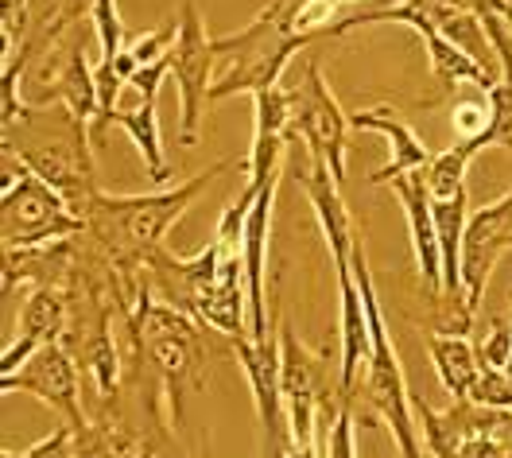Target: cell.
Returning <instances> with one entry per match:
<instances>
[{"label":"cell","instance_id":"cell-11","mask_svg":"<svg viewBox=\"0 0 512 458\" xmlns=\"http://www.w3.org/2000/svg\"><path fill=\"white\" fill-rule=\"evenodd\" d=\"M392 195L404 210L408 222V237H412V253H416V268L423 276V288L431 295H443V249H439V229H435V206H431V191L423 171H408L400 179L388 183Z\"/></svg>","mask_w":512,"mask_h":458},{"label":"cell","instance_id":"cell-21","mask_svg":"<svg viewBox=\"0 0 512 458\" xmlns=\"http://www.w3.org/2000/svg\"><path fill=\"white\" fill-rule=\"evenodd\" d=\"M357 427H361V416L346 400H338V408L330 412V424L322 427L326 458H357Z\"/></svg>","mask_w":512,"mask_h":458},{"label":"cell","instance_id":"cell-14","mask_svg":"<svg viewBox=\"0 0 512 458\" xmlns=\"http://www.w3.org/2000/svg\"><path fill=\"white\" fill-rule=\"evenodd\" d=\"M353 129H365V132H377L388 140V164L377 167L373 175H369V183L373 187H381V183H392V179H400V175H408V171H423V167L431 164V152L423 148V140L416 136L412 125H404L400 117H396V109L392 105H377V109H361V113H353L350 117Z\"/></svg>","mask_w":512,"mask_h":458},{"label":"cell","instance_id":"cell-3","mask_svg":"<svg viewBox=\"0 0 512 458\" xmlns=\"http://www.w3.org/2000/svg\"><path fill=\"white\" fill-rule=\"evenodd\" d=\"M299 0H268L241 32L214 35V86L210 101L260 94L284 82L288 63L315 43V35L295 28Z\"/></svg>","mask_w":512,"mask_h":458},{"label":"cell","instance_id":"cell-20","mask_svg":"<svg viewBox=\"0 0 512 458\" xmlns=\"http://www.w3.org/2000/svg\"><path fill=\"white\" fill-rule=\"evenodd\" d=\"M90 20H94V35L97 43H101V63L113 59V55H121V47L128 43V28L125 20H121L117 0H94Z\"/></svg>","mask_w":512,"mask_h":458},{"label":"cell","instance_id":"cell-19","mask_svg":"<svg viewBox=\"0 0 512 458\" xmlns=\"http://www.w3.org/2000/svg\"><path fill=\"white\" fill-rule=\"evenodd\" d=\"M136 447L140 443L132 439V431L117 416H101V420H90L82 431H74V451H78V458H125Z\"/></svg>","mask_w":512,"mask_h":458},{"label":"cell","instance_id":"cell-10","mask_svg":"<svg viewBox=\"0 0 512 458\" xmlns=\"http://www.w3.org/2000/svg\"><path fill=\"white\" fill-rule=\"evenodd\" d=\"M280 342H284V400H288V427L291 447H315V431L322 424V361L311 358V350L295 338L291 323H280Z\"/></svg>","mask_w":512,"mask_h":458},{"label":"cell","instance_id":"cell-13","mask_svg":"<svg viewBox=\"0 0 512 458\" xmlns=\"http://www.w3.org/2000/svg\"><path fill=\"white\" fill-rule=\"evenodd\" d=\"M66 323H70V307L59 288H32L24 307H20V330L12 338V346L0 358V377H12L24 361L39 354L51 342H63Z\"/></svg>","mask_w":512,"mask_h":458},{"label":"cell","instance_id":"cell-16","mask_svg":"<svg viewBox=\"0 0 512 458\" xmlns=\"http://www.w3.org/2000/svg\"><path fill=\"white\" fill-rule=\"evenodd\" d=\"M427 354L439 373V385L450 393V400H470L474 385L481 377V354L478 346L466 342V334H443L435 330L427 338Z\"/></svg>","mask_w":512,"mask_h":458},{"label":"cell","instance_id":"cell-2","mask_svg":"<svg viewBox=\"0 0 512 458\" xmlns=\"http://www.w3.org/2000/svg\"><path fill=\"white\" fill-rule=\"evenodd\" d=\"M0 129H4V156H16V164L32 167L82 218L90 198L101 191L94 164L97 144L90 125L78 121L66 105H28L20 121Z\"/></svg>","mask_w":512,"mask_h":458},{"label":"cell","instance_id":"cell-25","mask_svg":"<svg viewBox=\"0 0 512 458\" xmlns=\"http://www.w3.org/2000/svg\"><path fill=\"white\" fill-rule=\"evenodd\" d=\"M458 458H512V451H505L497 439H466L462 443V451H458Z\"/></svg>","mask_w":512,"mask_h":458},{"label":"cell","instance_id":"cell-6","mask_svg":"<svg viewBox=\"0 0 512 458\" xmlns=\"http://www.w3.org/2000/svg\"><path fill=\"white\" fill-rule=\"evenodd\" d=\"M291 136L303 140L307 156H315L334 175L338 187H346V140H350V117L334 98L326 70L319 59L303 63V78L291 90Z\"/></svg>","mask_w":512,"mask_h":458},{"label":"cell","instance_id":"cell-1","mask_svg":"<svg viewBox=\"0 0 512 458\" xmlns=\"http://www.w3.org/2000/svg\"><path fill=\"white\" fill-rule=\"evenodd\" d=\"M229 167H245V160H241V164L218 160L214 167L198 171L194 179L171 187V191L125 195V198L97 191V195L90 198V206L82 210V222H86V233L109 253V261L117 264L121 292H125V311H132V303H136V295H140V284H144V261L163 245L167 229L175 226V222L183 218V210H187L218 175H225Z\"/></svg>","mask_w":512,"mask_h":458},{"label":"cell","instance_id":"cell-15","mask_svg":"<svg viewBox=\"0 0 512 458\" xmlns=\"http://www.w3.org/2000/svg\"><path fill=\"white\" fill-rule=\"evenodd\" d=\"M78 261V233L32 249H4V288H63Z\"/></svg>","mask_w":512,"mask_h":458},{"label":"cell","instance_id":"cell-8","mask_svg":"<svg viewBox=\"0 0 512 458\" xmlns=\"http://www.w3.org/2000/svg\"><path fill=\"white\" fill-rule=\"evenodd\" d=\"M78 377H82V369H78V361L70 358V350H66L63 342H51V346H43L39 354H32V358L24 361L12 377H0V393L39 396L74 431H82L90 420H86L82 400H78Z\"/></svg>","mask_w":512,"mask_h":458},{"label":"cell","instance_id":"cell-26","mask_svg":"<svg viewBox=\"0 0 512 458\" xmlns=\"http://www.w3.org/2000/svg\"><path fill=\"white\" fill-rule=\"evenodd\" d=\"M493 439L512 451V408H497V424H493Z\"/></svg>","mask_w":512,"mask_h":458},{"label":"cell","instance_id":"cell-27","mask_svg":"<svg viewBox=\"0 0 512 458\" xmlns=\"http://www.w3.org/2000/svg\"><path fill=\"white\" fill-rule=\"evenodd\" d=\"M125 458H156V447H148V443H140L136 451H128Z\"/></svg>","mask_w":512,"mask_h":458},{"label":"cell","instance_id":"cell-23","mask_svg":"<svg viewBox=\"0 0 512 458\" xmlns=\"http://www.w3.org/2000/svg\"><path fill=\"white\" fill-rule=\"evenodd\" d=\"M4 458H78V451H74V427L63 424L55 427L47 439H39L35 447H28V451H20V455H8L4 451Z\"/></svg>","mask_w":512,"mask_h":458},{"label":"cell","instance_id":"cell-7","mask_svg":"<svg viewBox=\"0 0 512 458\" xmlns=\"http://www.w3.org/2000/svg\"><path fill=\"white\" fill-rule=\"evenodd\" d=\"M175 24H179V35L171 47V78L179 90V140L183 148H194L202 113L210 105V86H214V35L206 32V20L194 0H183Z\"/></svg>","mask_w":512,"mask_h":458},{"label":"cell","instance_id":"cell-24","mask_svg":"<svg viewBox=\"0 0 512 458\" xmlns=\"http://www.w3.org/2000/svg\"><path fill=\"white\" fill-rule=\"evenodd\" d=\"M478 354L485 365H497L505 369L512 358V323H493V330L485 334V342L478 346Z\"/></svg>","mask_w":512,"mask_h":458},{"label":"cell","instance_id":"cell-9","mask_svg":"<svg viewBox=\"0 0 512 458\" xmlns=\"http://www.w3.org/2000/svg\"><path fill=\"white\" fill-rule=\"evenodd\" d=\"M512 241V191L489 206H481L470 214L466 226V245H462V288H466V303L478 315L489 276L501 261V253Z\"/></svg>","mask_w":512,"mask_h":458},{"label":"cell","instance_id":"cell-4","mask_svg":"<svg viewBox=\"0 0 512 458\" xmlns=\"http://www.w3.org/2000/svg\"><path fill=\"white\" fill-rule=\"evenodd\" d=\"M128 319V338H132V358L136 365H144L152 373L156 396L167 404L171 416H179L183 408V393L202 385V334H198V319L163 303L160 295L152 292L148 276L140 284L136 307L125 315Z\"/></svg>","mask_w":512,"mask_h":458},{"label":"cell","instance_id":"cell-12","mask_svg":"<svg viewBox=\"0 0 512 458\" xmlns=\"http://www.w3.org/2000/svg\"><path fill=\"white\" fill-rule=\"evenodd\" d=\"M299 187H303L307 202L315 206L322 241H326V249L334 257V268H350L353 245H357L361 233H357V222H353L350 206L342 198V187L334 183V175L315 156H307V171H299Z\"/></svg>","mask_w":512,"mask_h":458},{"label":"cell","instance_id":"cell-5","mask_svg":"<svg viewBox=\"0 0 512 458\" xmlns=\"http://www.w3.org/2000/svg\"><path fill=\"white\" fill-rule=\"evenodd\" d=\"M82 229L86 222L70 210V202L47 179H39L32 167L16 164V175L4 179V198H0L4 249H32V245L74 237Z\"/></svg>","mask_w":512,"mask_h":458},{"label":"cell","instance_id":"cell-18","mask_svg":"<svg viewBox=\"0 0 512 458\" xmlns=\"http://www.w3.org/2000/svg\"><path fill=\"white\" fill-rule=\"evenodd\" d=\"M485 101H489V121L481 136L474 140H458V148L466 156H481L485 148H512V82L509 78H497L489 90H485Z\"/></svg>","mask_w":512,"mask_h":458},{"label":"cell","instance_id":"cell-17","mask_svg":"<svg viewBox=\"0 0 512 458\" xmlns=\"http://www.w3.org/2000/svg\"><path fill=\"white\" fill-rule=\"evenodd\" d=\"M113 125L117 129H125V136L140 148V156H144V167H148V175H152V183H167L171 179V167L163 160V136H160V109H156V98L144 101V105H136V109H125V113H117L113 117Z\"/></svg>","mask_w":512,"mask_h":458},{"label":"cell","instance_id":"cell-22","mask_svg":"<svg viewBox=\"0 0 512 458\" xmlns=\"http://www.w3.org/2000/svg\"><path fill=\"white\" fill-rule=\"evenodd\" d=\"M32 0H0V32H4V59H12L32 32Z\"/></svg>","mask_w":512,"mask_h":458}]
</instances>
